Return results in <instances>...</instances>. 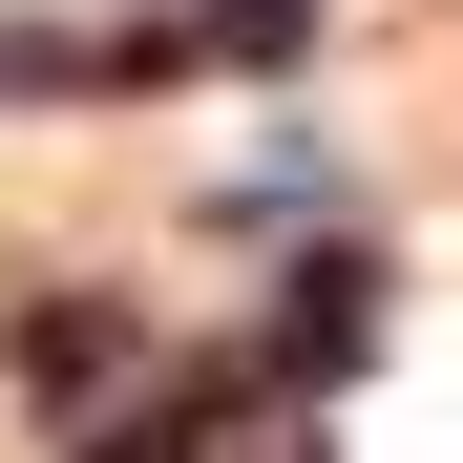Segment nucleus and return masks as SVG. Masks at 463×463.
Wrapping results in <instances>:
<instances>
[{
    "label": "nucleus",
    "mask_w": 463,
    "mask_h": 463,
    "mask_svg": "<svg viewBox=\"0 0 463 463\" xmlns=\"http://www.w3.org/2000/svg\"><path fill=\"white\" fill-rule=\"evenodd\" d=\"M22 379H43L63 421H85L106 379H127V317H106V295H43V317H22Z\"/></svg>",
    "instance_id": "f03ea898"
},
{
    "label": "nucleus",
    "mask_w": 463,
    "mask_h": 463,
    "mask_svg": "<svg viewBox=\"0 0 463 463\" xmlns=\"http://www.w3.org/2000/svg\"><path fill=\"white\" fill-rule=\"evenodd\" d=\"M295 43H317V0H190L169 22V85L190 63H295Z\"/></svg>",
    "instance_id": "7ed1b4c3"
},
{
    "label": "nucleus",
    "mask_w": 463,
    "mask_h": 463,
    "mask_svg": "<svg viewBox=\"0 0 463 463\" xmlns=\"http://www.w3.org/2000/svg\"><path fill=\"white\" fill-rule=\"evenodd\" d=\"M106 463H337V442H317V401H295V379L232 358V379H190V401H127Z\"/></svg>",
    "instance_id": "f257e3e1"
}]
</instances>
